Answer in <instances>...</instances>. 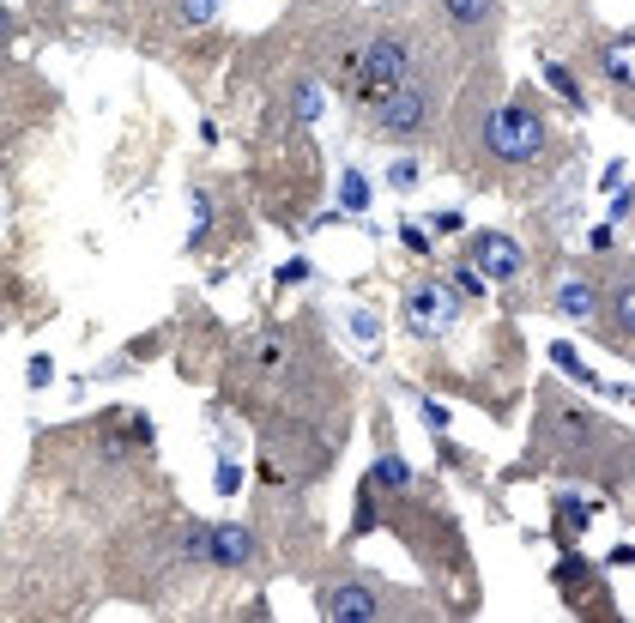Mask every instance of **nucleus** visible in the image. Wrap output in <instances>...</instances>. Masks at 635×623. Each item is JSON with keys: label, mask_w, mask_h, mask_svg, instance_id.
<instances>
[{"label": "nucleus", "mask_w": 635, "mask_h": 623, "mask_svg": "<svg viewBox=\"0 0 635 623\" xmlns=\"http://www.w3.org/2000/svg\"><path fill=\"white\" fill-rule=\"evenodd\" d=\"M442 12L454 19V25H466V31H478L490 12H497V0H442Z\"/></svg>", "instance_id": "obj_9"}, {"label": "nucleus", "mask_w": 635, "mask_h": 623, "mask_svg": "<svg viewBox=\"0 0 635 623\" xmlns=\"http://www.w3.org/2000/svg\"><path fill=\"white\" fill-rule=\"evenodd\" d=\"M364 67H369V97H381V91L405 85V49H400V43H375Z\"/></svg>", "instance_id": "obj_6"}, {"label": "nucleus", "mask_w": 635, "mask_h": 623, "mask_svg": "<svg viewBox=\"0 0 635 623\" xmlns=\"http://www.w3.org/2000/svg\"><path fill=\"white\" fill-rule=\"evenodd\" d=\"M6 36H12V19H6V12H0V43H6Z\"/></svg>", "instance_id": "obj_17"}, {"label": "nucleus", "mask_w": 635, "mask_h": 623, "mask_svg": "<svg viewBox=\"0 0 635 623\" xmlns=\"http://www.w3.org/2000/svg\"><path fill=\"white\" fill-rule=\"evenodd\" d=\"M551 357H557V363H563V370H568L575 381H581V387H593V370H587V363L575 357V346H551Z\"/></svg>", "instance_id": "obj_10"}, {"label": "nucleus", "mask_w": 635, "mask_h": 623, "mask_svg": "<svg viewBox=\"0 0 635 623\" xmlns=\"http://www.w3.org/2000/svg\"><path fill=\"white\" fill-rule=\"evenodd\" d=\"M388 175H394V188H412V182H418V170H412V164H394Z\"/></svg>", "instance_id": "obj_16"}, {"label": "nucleus", "mask_w": 635, "mask_h": 623, "mask_svg": "<svg viewBox=\"0 0 635 623\" xmlns=\"http://www.w3.org/2000/svg\"><path fill=\"white\" fill-rule=\"evenodd\" d=\"M617 327H623V333L635 327V284H623V291H617Z\"/></svg>", "instance_id": "obj_14"}, {"label": "nucleus", "mask_w": 635, "mask_h": 623, "mask_svg": "<svg viewBox=\"0 0 635 623\" xmlns=\"http://www.w3.org/2000/svg\"><path fill=\"white\" fill-rule=\"evenodd\" d=\"M545 79H551V85H557V91H563V97H568V104H575V109L587 104V97H581V85H575V79H568V73L557 67V61H545Z\"/></svg>", "instance_id": "obj_13"}, {"label": "nucleus", "mask_w": 635, "mask_h": 623, "mask_svg": "<svg viewBox=\"0 0 635 623\" xmlns=\"http://www.w3.org/2000/svg\"><path fill=\"white\" fill-rule=\"evenodd\" d=\"M605 73L623 85V79H630V55H623V49H611V55H605Z\"/></svg>", "instance_id": "obj_15"}, {"label": "nucleus", "mask_w": 635, "mask_h": 623, "mask_svg": "<svg viewBox=\"0 0 635 623\" xmlns=\"http://www.w3.org/2000/svg\"><path fill=\"white\" fill-rule=\"evenodd\" d=\"M405 315H412V327L442 333V327L454 321V291H448V284H418V291L405 297Z\"/></svg>", "instance_id": "obj_4"}, {"label": "nucleus", "mask_w": 635, "mask_h": 623, "mask_svg": "<svg viewBox=\"0 0 635 623\" xmlns=\"http://www.w3.org/2000/svg\"><path fill=\"white\" fill-rule=\"evenodd\" d=\"M557 309H563L568 321H587V315L600 309V291H593V284H581V278H568L563 291H557Z\"/></svg>", "instance_id": "obj_8"}, {"label": "nucleus", "mask_w": 635, "mask_h": 623, "mask_svg": "<svg viewBox=\"0 0 635 623\" xmlns=\"http://www.w3.org/2000/svg\"><path fill=\"white\" fill-rule=\"evenodd\" d=\"M472 261L484 278H514L521 273V243L502 237V230H484V237H472Z\"/></svg>", "instance_id": "obj_2"}, {"label": "nucleus", "mask_w": 635, "mask_h": 623, "mask_svg": "<svg viewBox=\"0 0 635 623\" xmlns=\"http://www.w3.org/2000/svg\"><path fill=\"white\" fill-rule=\"evenodd\" d=\"M206 557L224 569H242V563H255V533L248 526H206Z\"/></svg>", "instance_id": "obj_5"}, {"label": "nucleus", "mask_w": 635, "mask_h": 623, "mask_svg": "<svg viewBox=\"0 0 635 623\" xmlns=\"http://www.w3.org/2000/svg\"><path fill=\"white\" fill-rule=\"evenodd\" d=\"M405 479H412V472H405V460H394V454L375 460V472H369V485H405Z\"/></svg>", "instance_id": "obj_11"}, {"label": "nucleus", "mask_w": 635, "mask_h": 623, "mask_svg": "<svg viewBox=\"0 0 635 623\" xmlns=\"http://www.w3.org/2000/svg\"><path fill=\"white\" fill-rule=\"evenodd\" d=\"M321 611H327V618H375L381 605H375V593H369V588H357V581H339V588L321 593Z\"/></svg>", "instance_id": "obj_7"}, {"label": "nucleus", "mask_w": 635, "mask_h": 623, "mask_svg": "<svg viewBox=\"0 0 635 623\" xmlns=\"http://www.w3.org/2000/svg\"><path fill=\"white\" fill-rule=\"evenodd\" d=\"M484 145H490L497 158H508V164H527V158H538V145H545V121H538L527 104H508V109L490 115Z\"/></svg>", "instance_id": "obj_1"}, {"label": "nucleus", "mask_w": 635, "mask_h": 623, "mask_svg": "<svg viewBox=\"0 0 635 623\" xmlns=\"http://www.w3.org/2000/svg\"><path fill=\"white\" fill-rule=\"evenodd\" d=\"M375 121H381V128H394V134H412V128L424 121V91H418V85H394V91H381V97H375Z\"/></svg>", "instance_id": "obj_3"}, {"label": "nucleus", "mask_w": 635, "mask_h": 623, "mask_svg": "<svg viewBox=\"0 0 635 623\" xmlns=\"http://www.w3.org/2000/svg\"><path fill=\"white\" fill-rule=\"evenodd\" d=\"M339 194H345V206H351V212H364V206H369V188H364V175H357V170H345Z\"/></svg>", "instance_id": "obj_12"}]
</instances>
